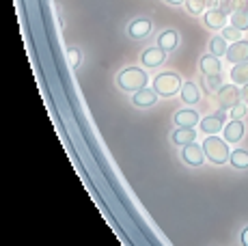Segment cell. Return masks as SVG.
Segmentation results:
<instances>
[{
  "label": "cell",
  "instance_id": "cell-1",
  "mask_svg": "<svg viewBox=\"0 0 248 246\" xmlns=\"http://www.w3.org/2000/svg\"><path fill=\"white\" fill-rule=\"evenodd\" d=\"M203 151H205V158L207 162L216 164V167H222V164H229V155H231V147L222 136L212 134V136H205L203 140Z\"/></svg>",
  "mask_w": 248,
  "mask_h": 246
},
{
  "label": "cell",
  "instance_id": "cell-2",
  "mask_svg": "<svg viewBox=\"0 0 248 246\" xmlns=\"http://www.w3.org/2000/svg\"><path fill=\"white\" fill-rule=\"evenodd\" d=\"M184 87L181 82V76L177 72H162L154 78V91L158 93L160 97H173L177 95Z\"/></svg>",
  "mask_w": 248,
  "mask_h": 246
},
{
  "label": "cell",
  "instance_id": "cell-3",
  "mask_svg": "<svg viewBox=\"0 0 248 246\" xmlns=\"http://www.w3.org/2000/svg\"><path fill=\"white\" fill-rule=\"evenodd\" d=\"M147 80H149V78H147L145 69H140V67H125L121 74H119L117 82H119V87H121L123 91L136 93V91H140V89L147 87Z\"/></svg>",
  "mask_w": 248,
  "mask_h": 246
},
{
  "label": "cell",
  "instance_id": "cell-4",
  "mask_svg": "<svg viewBox=\"0 0 248 246\" xmlns=\"http://www.w3.org/2000/svg\"><path fill=\"white\" fill-rule=\"evenodd\" d=\"M216 102H218V108L229 112L235 104L242 102V87H237V84H233V82L222 84L216 91Z\"/></svg>",
  "mask_w": 248,
  "mask_h": 246
},
{
  "label": "cell",
  "instance_id": "cell-5",
  "mask_svg": "<svg viewBox=\"0 0 248 246\" xmlns=\"http://www.w3.org/2000/svg\"><path fill=\"white\" fill-rule=\"evenodd\" d=\"M227 110H222V108H218L216 112H212V115L203 117L201 123H199V127L203 130L205 136H212V134H220L222 130H225L227 125Z\"/></svg>",
  "mask_w": 248,
  "mask_h": 246
},
{
  "label": "cell",
  "instance_id": "cell-6",
  "mask_svg": "<svg viewBox=\"0 0 248 246\" xmlns=\"http://www.w3.org/2000/svg\"><path fill=\"white\" fill-rule=\"evenodd\" d=\"M205 151H203V145H199L197 140L190 145H186V147H181V162L186 164V167L190 169H199L205 164Z\"/></svg>",
  "mask_w": 248,
  "mask_h": 246
},
{
  "label": "cell",
  "instance_id": "cell-7",
  "mask_svg": "<svg viewBox=\"0 0 248 246\" xmlns=\"http://www.w3.org/2000/svg\"><path fill=\"white\" fill-rule=\"evenodd\" d=\"M246 136V123L244 119H229L225 130H222V138L229 145H240Z\"/></svg>",
  "mask_w": 248,
  "mask_h": 246
},
{
  "label": "cell",
  "instance_id": "cell-8",
  "mask_svg": "<svg viewBox=\"0 0 248 246\" xmlns=\"http://www.w3.org/2000/svg\"><path fill=\"white\" fill-rule=\"evenodd\" d=\"M201 17L205 28H209V31H222L225 26H229V15L218 7H209Z\"/></svg>",
  "mask_w": 248,
  "mask_h": 246
},
{
  "label": "cell",
  "instance_id": "cell-9",
  "mask_svg": "<svg viewBox=\"0 0 248 246\" xmlns=\"http://www.w3.org/2000/svg\"><path fill=\"white\" fill-rule=\"evenodd\" d=\"M199 72L203 76H218L222 74V61L220 56H214V54H203L201 59H199Z\"/></svg>",
  "mask_w": 248,
  "mask_h": 246
},
{
  "label": "cell",
  "instance_id": "cell-10",
  "mask_svg": "<svg viewBox=\"0 0 248 246\" xmlns=\"http://www.w3.org/2000/svg\"><path fill=\"white\" fill-rule=\"evenodd\" d=\"M173 121L177 127H197L199 123H201V117H199V112L194 110L192 106H188V108H181V110L175 112Z\"/></svg>",
  "mask_w": 248,
  "mask_h": 246
},
{
  "label": "cell",
  "instance_id": "cell-11",
  "mask_svg": "<svg viewBox=\"0 0 248 246\" xmlns=\"http://www.w3.org/2000/svg\"><path fill=\"white\" fill-rule=\"evenodd\" d=\"M140 61H142V65H145V67L155 69V67H160V65L166 61V52L162 50L160 46H154V48H147L145 52H142Z\"/></svg>",
  "mask_w": 248,
  "mask_h": 246
},
{
  "label": "cell",
  "instance_id": "cell-12",
  "mask_svg": "<svg viewBox=\"0 0 248 246\" xmlns=\"http://www.w3.org/2000/svg\"><path fill=\"white\" fill-rule=\"evenodd\" d=\"M225 59L229 63H242V61H248V39H240L235 44H229L227 56Z\"/></svg>",
  "mask_w": 248,
  "mask_h": 246
},
{
  "label": "cell",
  "instance_id": "cell-13",
  "mask_svg": "<svg viewBox=\"0 0 248 246\" xmlns=\"http://www.w3.org/2000/svg\"><path fill=\"white\" fill-rule=\"evenodd\" d=\"M158 93L154 91V87H145V89H140V91H136L134 95H132V104L138 108H151V106H155V102H158Z\"/></svg>",
  "mask_w": 248,
  "mask_h": 246
},
{
  "label": "cell",
  "instance_id": "cell-14",
  "mask_svg": "<svg viewBox=\"0 0 248 246\" xmlns=\"http://www.w3.org/2000/svg\"><path fill=\"white\" fill-rule=\"evenodd\" d=\"M151 31H154V24H151V20H145V17L132 20L130 26H127V35H130L132 39H145Z\"/></svg>",
  "mask_w": 248,
  "mask_h": 246
},
{
  "label": "cell",
  "instance_id": "cell-15",
  "mask_svg": "<svg viewBox=\"0 0 248 246\" xmlns=\"http://www.w3.org/2000/svg\"><path fill=\"white\" fill-rule=\"evenodd\" d=\"M179 97L186 106H197V104L201 102V89H199L197 82H190L188 80V82H184V87H181Z\"/></svg>",
  "mask_w": 248,
  "mask_h": 246
},
{
  "label": "cell",
  "instance_id": "cell-16",
  "mask_svg": "<svg viewBox=\"0 0 248 246\" xmlns=\"http://www.w3.org/2000/svg\"><path fill=\"white\" fill-rule=\"evenodd\" d=\"M158 46L166 52V54H169V52H173V50H177V46H179V32L175 31V28H166V31H162L160 35H158Z\"/></svg>",
  "mask_w": 248,
  "mask_h": 246
},
{
  "label": "cell",
  "instance_id": "cell-17",
  "mask_svg": "<svg viewBox=\"0 0 248 246\" xmlns=\"http://www.w3.org/2000/svg\"><path fill=\"white\" fill-rule=\"evenodd\" d=\"M229 167H231L233 171H248V149H244V147L231 149Z\"/></svg>",
  "mask_w": 248,
  "mask_h": 246
},
{
  "label": "cell",
  "instance_id": "cell-18",
  "mask_svg": "<svg viewBox=\"0 0 248 246\" xmlns=\"http://www.w3.org/2000/svg\"><path fill=\"white\" fill-rule=\"evenodd\" d=\"M229 80L237 87H244L248 82V61H242V63H233L231 69H229Z\"/></svg>",
  "mask_w": 248,
  "mask_h": 246
},
{
  "label": "cell",
  "instance_id": "cell-19",
  "mask_svg": "<svg viewBox=\"0 0 248 246\" xmlns=\"http://www.w3.org/2000/svg\"><path fill=\"white\" fill-rule=\"evenodd\" d=\"M170 140H173V145H177V147H186V145L197 140V130H194V127H179V130H175L173 134H170Z\"/></svg>",
  "mask_w": 248,
  "mask_h": 246
},
{
  "label": "cell",
  "instance_id": "cell-20",
  "mask_svg": "<svg viewBox=\"0 0 248 246\" xmlns=\"http://www.w3.org/2000/svg\"><path fill=\"white\" fill-rule=\"evenodd\" d=\"M229 24L235 26V28H240L242 32H248V11H246L244 7H237L235 11L229 15Z\"/></svg>",
  "mask_w": 248,
  "mask_h": 246
},
{
  "label": "cell",
  "instance_id": "cell-21",
  "mask_svg": "<svg viewBox=\"0 0 248 246\" xmlns=\"http://www.w3.org/2000/svg\"><path fill=\"white\" fill-rule=\"evenodd\" d=\"M207 48H209V54H214V56H220V59H222V56H227L229 41H227L222 35H214L212 39H209Z\"/></svg>",
  "mask_w": 248,
  "mask_h": 246
},
{
  "label": "cell",
  "instance_id": "cell-22",
  "mask_svg": "<svg viewBox=\"0 0 248 246\" xmlns=\"http://www.w3.org/2000/svg\"><path fill=\"white\" fill-rule=\"evenodd\" d=\"M212 7V0H186V11L190 15H203Z\"/></svg>",
  "mask_w": 248,
  "mask_h": 246
},
{
  "label": "cell",
  "instance_id": "cell-23",
  "mask_svg": "<svg viewBox=\"0 0 248 246\" xmlns=\"http://www.w3.org/2000/svg\"><path fill=\"white\" fill-rule=\"evenodd\" d=\"M222 87V74L218 76H203V91L205 93H216Z\"/></svg>",
  "mask_w": 248,
  "mask_h": 246
},
{
  "label": "cell",
  "instance_id": "cell-24",
  "mask_svg": "<svg viewBox=\"0 0 248 246\" xmlns=\"http://www.w3.org/2000/svg\"><path fill=\"white\" fill-rule=\"evenodd\" d=\"M220 35H222V37H225V39L229 41V44H235V41L244 39V37H242V35H244V32H242V31H240V28L231 26V24H229V26H225V28H222V31H220Z\"/></svg>",
  "mask_w": 248,
  "mask_h": 246
},
{
  "label": "cell",
  "instance_id": "cell-25",
  "mask_svg": "<svg viewBox=\"0 0 248 246\" xmlns=\"http://www.w3.org/2000/svg\"><path fill=\"white\" fill-rule=\"evenodd\" d=\"M246 115H248V104L244 102V99H242L240 104H235V106L229 110V117H231V119H244Z\"/></svg>",
  "mask_w": 248,
  "mask_h": 246
},
{
  "label": "cell",
  "instance_id": "cell-26",
  "mask_svg": "<svg viewBox=\"0 0 248 246\" xmlns=\"http://www.w3.org/2000/svg\"><path fill=\"white\" fill-rule=\"evenodd\" d=\"M237 7H242L240 0H218V9H222L227 15H231V13L235 11Z\"/></svg>",
  "mask_w": 248,
  "mask_h": 246
},
{
  "label": "cell",
  "instance_id": "cell-27",
  "mask_svg": "<svg viewBox=\"0 0 248 246\" xmlns=\"http://www.w3.org/2000/svg\"><path fill=\"white\" fill-rule=\"evenodd\" d=\"M67 61H69L71 67H78L80 61H82V52H80L78 48H69L67 50Z\"/></svg>",
  "mask_w": 248,
  "mask_h": 246
},
{
  "label": "cell",
  "instance_id": "cell-28",
  "mask_svg": "<svg viewBox=\"0 0 248 246\" xmlns=\"http://www.w3.org/2000/svg\"><path fill=\"white\" fill-rule=\"evenodd\" d=\"M240 244H242V246H248V225L240 231Z\"/></svg>",
  "mask_w": 248,
  "mask_h": 246
},
{
  "label": "cell",
  "instance_id": "cell-29",
  "mask_svg": "<svg viewBox=\"0 0 248 246\" xmlns=\"http://www.w3.org/2000/svg\"><path fill=\"white\" fill-rule=\"evenodd\" d=\"M166 4H170V7H179V4H186V0H164Z\"/></svg>",
  "mask_w": 248,
  "mask_h": 246
},
{
  "label": "cell",
  "instance_id": "cell-30",
  "mask_svg": "<svg viewBox=\"0 0 248 246\" xmlns=\"http://www.w3.org/2000/svg\"><path fill=\"white\" fill-rule=\"evenodd\" d=\"M242 99H244V102L248 104V82L244 84V87H242Z\"/></svg>",
  "mask_w": 248,
  "mask_h": 246
},
{
  "label": "cell",
  "instance_id": "cell-31",
  "mask_svg": "<svg viewBox=\"0 0 248 246\" xmlns=\"http://www.w3.org/2000/svg\"><path fill=\"white\" fill-rule=\"evenodd\" d=\"M242 7H244L246 11H248V0H244V2H242Z\"/></svg>",
  "mask_w": 248,
  "mask_h": 246
},
{
  "label": "cell",
  "instance_id": "cell-32",
  "mask_svg": "<svg viewBox=\"0 0 248 246\" xmlns=\"http://www.w3.org/2000/svg\"><path fill=\"white\" fill-rule=\"evenodd\" d=\"M242 2H244V0H240V4H242Z\"/></svg>",
  "mask_w": 248,
  "mask_h": 246
}]
</instances>
